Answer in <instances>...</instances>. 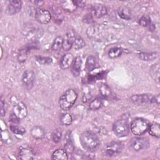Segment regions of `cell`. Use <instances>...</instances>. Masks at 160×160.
I'll use <instances>...</instances> for the list:
<instances>
[{"mask_svg": "<svg viewBox=\"0 0 160 160\" xmlns=\"http://www.w3.org/2000/svg\"><path fill=\"white\" fill-rule=\"evenodd\" d=\"M79 139L82 147L89 151L96 150L100 144V141L97 135L90 131H86L82 132Z\"/></svg>", "mask_w": 160, "mask_h": 160, "instance_id": "6da1fadb", "label": "cell"}, {"mask_svg": "<svg viewBox=\"0 0 160 160\" xmlns=\"http://www.w3.org/2000/svg\"><path fill=\"white\" fill-rule=\"evenodd\" d=\"M78 98V94L74 89H68L59 99V107L64 111L70 109Z\"/></svg>", "mask_w": 160, "mask_h": 160, "instance_id": "7a4b0ae2", "label": "cell"}, {"mask_svg": "<svg viewBox=\"0 0 160 160\" xmlns=\"http://www.w3.org/2000/svg\"><path fill=\"white\" fill-rule=\"evenodd\" d=\"M114 133L119 138L127 136L129 132V124L126 117H121L116 120L112 125Z\"/></svg>", "mask_w": 160, "mask_h": 160, "instance_id": "3957f363", "label": "cell"}, {"mask_svg": "<svg viewBox=\"0 0 160 160\" xmlns=\"http://www.w3.org/2000/svg\"><path fill=\"white\" fill-rule=\"evenodd\" d=\"M149 125L148 120L142 118H136L131 121L130 128L133 134L140 136L148 131Z\"/></svg>", "mask_w": 160, "mask_h": 160, "instance_id": "277c9868", "label": "cell"}, {"mask_svg": "<svg viewBox=\"0 0 160 160\" xmlns=\"http://www.w3.org/2000/svg\"><path fill=\"white\" fill-rule=\"evenodd\" d=\"M129 148L134 151H139L142 149H146L149 145V142L148 139L144 137H134L132 138L129 141Z\"/></svg>", "mask_w": 160, "mask_h": 160, "instance_id": "5b68a950", "label": "cell"}, {"mask_svg": "<svg viewBox=\"0 0 160 160\" xmlns=\"http://www.w3.org/2000/svg\"><path fill=\"white\" fill-rule=\"evenodd\" d=\"M123 148V145L121 142L118 141H112L108 144L106 146L105 152L108 156H114L120 153Z\"/></svg>", "mask_w": 160, "mask_h": 160, "instance_id": "8992f818", "label": "cell"}, {"mask_svg": "<svg viewBox=\"0 0 160 160\" xmlns=\"http://www.w3.org/2000/svg\"><path fill=\"white\" fill-rule=\"evenodd\" d=\"M22 82L24 88L30 90L34 86L35 82V74L32 70H26L24 72L22 79Z\"/></svg>", "mask_w": 160, "mask_h": 160, "instance_id": "52a82bcc", "label": "cell"}, {"mask_svg": "<svg viewBox=\"0 0 160 160\" xmlns=\"http://www.w3.org/2000/svg\"><path fill=\"white\" fill-rule=\"evenodd\" d=\"M35 19L41 24H47L51 19V14L47 9H38L35 12Z\"/></svg>", "mask_w": 160, "mask_h": 160, "instance_id": "ba28073f", "label": "cell"}, {"mask_svg": "<svg viewBox=\"0 0 160 160\" xmlns=\"http://www.w3.org/2000/svg\"><path fill=\"white\" fill-rule=\"evenodd\" d=\"M12 113L19 119H21L26 117L28 114V109L23 102H18L14 105L12 108Z\"/></svg>", "mask_w": 160, "mask_h": 160, "instance_id": "9c48e42d", "label": "cell"}, {"mask_svg": "<svg viewBox=\"0 0 160 160\" xmlns=\"http://www.w3.org/2000/svg\"><path fill=\"white\" fill-rule=\"evenodd\" d=\"M22 7V1L19 0L10 1L6 9V13L8 15H14L19 12Z\"/></svg>", "mask_w": 160, "mask_h": 160, "instance_id": "30bf717a", "label": "cell"}, {"mask_svg": "<svg viewBox=\"0 0 160 160\" xmlns=\"http://www.w3.org/2000/svg\"><path fill=\"white\" fill-rule=\"evenodd\" d=\"M33 151L28 146H22L18 152V158L21 160H30L34 159Z\"/></svg>", "mask_w": 160, "mask_h": 160, "instance_id": "8fae6325", "label": "cell"}, {"mask_svg": "<svg viewBox=\"0 0 160 160\" xmlns=\"http://www.w3.org/2000/svg\"><path fill=\"white\" fill-rule=\"evenodd\" d=\"M74 58L72 54L66 53L64 54L60 60V67L62 69H66L72 66Z\"/></svg>", "mask_w": 160, "mask_h": 160, "instance_id": "7c38bea8", "label": "cell"}, {"mask_svg": "<svg viewBox=\"0 0 160 160\" xmlns=\"http://www.w3.org/2000/svg\"><path fill=\"white\" fill-rule=\"evenodd\" d=\"M152 96L148 94H134L130 97L131 101L138 104H144L151 102Z\"/></svg>", "mask_w": 160, "mask_h": 160, "instance_id": "4fadbf2b", "label": "cell"}, {"mask_svg": "<svg viewBox=\"0 0 160 160\" xmlns=\"http://www.w3.org/2000/svg\"><path fill=\"white\" fill-rule=\"evenodd\" d=\"M92 13L95 17L101 18L107 14V8L102 4H95L92 6Z\"/></svg>", "mask_w": 160, "mask_h": 160, "instance_id": "5bb4252c", "label": "cell"}, {"mask_svg": "<svg viewBox=\"0 0 160 160\" xmlns=\"http://www.w3.org/2000/svg\"><path fill=\"white\" fill-rule=\"evenodd\" d=\"M81 65H82L81 58L79 56L76 57L74 60V62L72 64V68H71V73L74 76L76 77L79 75Z\"/></svg>", "mask_w": 160, "mask_h": 160, "instance_id": "9a60e30c", "label": "cell"}, {"mask_svg": "<svg viewBox=\"0 0 160 160\" xmlns=\"http://www.w3.org/2000/svg\"><path fill=\"white\" fill-rule=\"evenodd\" d=\"M75 38L76 36L72 32H70L67 34V38L65 40H64L62 46V49L64 51H68L72 47V44L75 39Z\"/></svg>", "mask_w": 160, "mask_h": 160, "instance_id": "2e32d148", "label": "cell"}, {"mask_svg": "<svg viewBox=\"0 0 160 160\" xmlns=\"http://www.w3.org/2000/svg\"><path fill=\"white\" fill-rule=\"evenodd\" d=\"M31 134L34 138L39 139H42L43 138H44L46 132L42 127H41L39 126H34L31 129Z\"/></svg>", "mask_w": 160, "mask_h": 160, "instance_id": "e0dca14e", "label": "cell"}, {"mask_svg": "<svg viewBox=\"0 0 160 160\" xmlns=\"http://www.w3.org/2000/svg\"><path fill=\"white\" fill-rule=\"evenodd\" d=\"M52 159H57V160H66L68 159V154L66 151L62 149H58L55 150L51 156Z\"/></svg>", "mask_w": 160, "mask_h": 160, "instance_id": "ac0fdd59", "label": "cell"}, {"mask_svg": "<svg viewBox=\"0 0 160 160\" xmlns=\"http://www.w3.org/2000/svg\"><path fill=\"white\" fill-rule=\"evenodd\" d=\"M62 9L68 12H72L76 9L77 6H76L74 1H61L60 2Z\"/></svg>", "mask_w": 160, "mask_h": 160, "instance_id": "d6986e66", "label": "cell"}, {"mask_svg": "<svg viewBox=\"0 0 160 160\" xmlns=\"http://www.w3.org/2000/svg\"><path fill=\"white\" fill-rule=\"evenodd\" d=\"M139 58L144 61H152L157 58L158 53L156 52H140L139 54Z\"/></svg>", "mask_w": 160, "mask_h": 160, "instance_id": "ffe728a7", "label": "cell"}, {"mask_svg": "<svg viewBox=\"0 0 160 160\" xmlns=\"http://www.w3.org/2000/svg\"><path fill=\"white\" fill-rule=\"evenodd\" d=\"M96 59L94 56H89L86 61V69L88 71H92L96 68Z\"/></svg>", "mask_w": 160, "mask_h": 160, "instance_id": "44dd1931", "label": "cell"}, {"mask_svg": "<svg viewBox=\"0 0 160 160\" xmlns=\"http://www.w3.org/2000/svg\"><path fill=\"white\" fill-rule=\"evenodd\" d=\"M149 131V133L157 138H159L160 136V127L159 124L158 123H152L151 125H149V128L148 129Z\"/></svg>", "mask_w": 160, "mask_h": 160, "instance_id": "7402d4cb", "label": "cell"}, {"mask_svg": "<svg viewBox=\"0 0 160 160\" xmlns=\"http://www.w3.org/2000/svg\"><path fill=\"white\" fill-rule=\"evenodd\" d=\"M122 53V49L118 47H114L111 48L108 52V57L111 59H114L119 57Z\"/></svg>", "mask_w": 160, "mask_h": 160, "instance_id": "603a6c76", "label": "cell"}, {"mask_svg": "<svg viewBox=\"0 0 160 160\" xmlns=\"http://www.w3.org/2000/svg\"><path fill=\"white\" fill-rule=\"evenodd\" d=\"M99 92L103 98H108L111 94V90L110 88L105 83H101L99 88Z\"/></svg>", "mask_w": 160, "mask_h": 160, "instance_id": "cb8c5ba5", "label": "cell"}, {"mask_svg": "<svg viewBox=\"0 0 160 160\" xmlns=\"http://www.w3.org/2000/svg\"><path fill=\"white\" fill-rule=\"evenodd\" d=\"M64 42V39L61 36H57L54 40L53 41V42L51 46V49L53 51H58L59 50L62 46Z\"/></svg>", "mask_w": 160, "mask_h": 160, "instance_id": "d4e9b609", "label": "cell"}, {"mask_svg": "<svg viewBox=\"0 0 160 160\" xmlns=\"http://www.w3.org/2000/svg\"><path fill=\"white\" fill-rule=\"evenodd\" d=\"M28 51H29V49L27 48L26 46L19 49L18 54V60L19 62L22 63L26 61L28 57Z\"/></svg>", "mask_w": 160, "mask_h": 160, "instance_id": "484cf974", "label": "cell"}, {"mask_svg": "<svg viewBox=\"0 0 160 160\" xmlns=\"http://www.w3.org/2000/svg\"><path fill=\"white\" fill-rule=\"evenodd\" d=\"M102 101L99 98H96L94 99L89 103V108L90 109L93 111L100 109L102 107Z\"/></svg>", "mask_w": 160, "mask_h": 160, "instance_id": "4316f807", "label": "cell"}, {"mask_svg": "<svg viewBox=\"0 0 160 160\" xmlns=\"http://www.w3.org/2000/svg\"><path fill=\"white\" fill-rule=\"evenodd\" d=\"M60 122L63 126H69L72 122V118L69 113L63 114L60 118Z\"/></svg>", "mask_w": 160, "mask_h": 160, "instance_id": "83f0119b", "label": "cell"}, {"mask_svg": "<svg viewBox=\"0 0 160 160\" xmlns=\"http://www.w3.org/2000/svg\"><path fill=\"white\" fill-rule=\"evenodd\" d=\"M85 46L86 42H84V41L81 37L76 36L72 48H73L75 50H79L84 48Z\"/></svg>", "mask_w": 160, "mask_h": 160, "instance_id": "f1b7e54d", "label": "cell"}, {"mask_svg": "<svg viewBox=\"0 0 160 160\" xmlns=\"http://www.w3.org/2000/svg\"><path fill=\"white\" fill-rule=\"evenodd\" d=\"M150 72L152 78L154 81L159 82V66L158 64H154L150 69Z\"/></svg>", "mask_w": 160, "mask_h": 160, "instance_id": "f546056e", "label": "cell"}, {"mask_svg": "<svg viewBox=\"0 0 160 160\" xmlns=\"http://www.w3.org/2000/svg\"><path fill=\"white\" fill-rule=\"evenodd\" d=\"M118 12L119 16L122 19H124L126 20H129L131 19L130 11L126 8H121L120 9H119Z\"/></svg>", "mask_w": 160, "mask_h": 160, "instance_id": "4dcf8cb0", "label": "cell"}, {"mask_svg": "<svg viewBox=\"0 0 160 160\" xmlns=\"http://www.w3.org/2000/svg\"><path fill=\"white\" fill-rule=\"evenodd\" d=\"M38 35H40V29H37L34 28H32L27 31V32L25 34L24 36L28 37L30 39H36L37 36L39 37Z\"/></svg>", "mask_w": 160, "mask_h": 160, "instance_id": "1f68e13d", "label": "cell"}, {"mask_svg": "<svg viewBox=\"0 0 160 160\" xmlns=\"http://www.w3.org/2000/svg\"><path fill=\"white\" fill-rule=\"evenodd\" d=\"M9 128L11 129V131L17 134H21L22 135L26 132V129L19 126H17V125H11L9 126Z\"/></svg>", "mask_w": 160, "mask_h": 160, "instance_id": "d6a6232c", "label": "cell"}, {"mask_svg": "<svg viewBox=\"0 0 160 160\" xmlns=\"http://www.w3.org/2000/svg\"><path fill=\"white\" fill-rule=\"evenodd\" d=\"M36 59L38 63L41 64H49L52 61V60L51 58L46 57V56H38L36 57Z\"/></svg>", "mask_w": 160, "mask_h": 160, "instance_id": "836d02e7", "label": "cell"}, {"mask_svg": "<svg viewBox=\"0 0 160 160\" xmlns=\"http://www.w3.org/2000/svg\"><path fill=\"white\" fill-rule=\"evenodd\" d=\"M139 23L143 27H149L151 24V19L148 16H143L139 19Z\"/></svg>", "mask_w": 160, "mask_h": 160, "instance_id": "e575fe53", "label": "cell"}, {"mask_svg": "<svg viewBox=\"0 0 160 160\" xmlns=\"http://www.w3.org/2000/svg\"><path fill=\"white\" fill-rule=\"evenodd\" d=\"M61 138H62V131H61V129H55L52 134V141L54 142L58 143L61 141Z\"/></svg>", "mask_w": 160, "mask_h": 160, "instance_id": "d590c367", "label": "cell"}, {"mask_svg": "<svg viewBox=\"0 0 160 160\" xmlns=\"http://www.w3.org/2000/svg\"><path fill=\"white\" fill-rule=\"evenodd\" d=\"M64 148H66V152H72L74 151V146L73 144L71 142V140L69 139V141H66V143L64 144Z\"/></svg>", "mask_w": 160, "mask_h": 160, "instance_id": "8d00e7d4", "label": "cell"}, {"mask_svg": "<svg viewBox=\"0 0 160 160\" xmlns=\"http://www.w3.org/2000/svg\"><path fill=\"white\" fill-rule=\"evenodd\" d=\"M0 106H1V116L2 117L5 115L6 114V102L3 101V99L1 100L0 102Z\"/></svg>", "mask_w": 160, "mask_h": 160, "instance_id": "74e56055", "label": "cell"}, {"mask_svg": "<svg viewBox=\"0 0 160 160\" xmlns=\"http://www.w3.org/2000/svg\"><path fill=\"white\" fill-rule=\"evenodd\" d=\"M9 121H11V122H12L13 124H18L19 122V119L15 116L13 113L11 115V116L9 117Z\"/></svg>", "mask_w": 160, "mask_h": 160, "instance_id": "f35d334b", "label": "cell"}, {"mask_svg": "<svg viewBox=\"0 0 160 160\" xmlns=\"http://www.w3.org/2000/svg\"><path fill=\"white\" fill-rule=\"evenodd\" d=\"M151 103H156L157 104H159V94H157L155 96H152L151 99Z\"/></svg>", "mask_w": 160, "mask_h": 160, "instance_id": "ab89813d", "label": "cell"}, {"mask_svg": "<svg viewBox=\"0 0 160 160\" xmlns=\"http://www.w3.org/2000/svg\"><path fill=\"white\" fill-rule=\"evenodd\" d=\"M74 2L75 3L76 6L77 7H79V8H84L86 5L85 2L84 1H74Z\"/></svg>", "mask_w": 160, "mask_h": 160, "instance_id": "60d3db41", "label": "cell"}, {"mask_svg": "<svg viewBox=\"0 0 160 160\" xmlns=\"http://www.w3.org/2000/svg\"><path fill=\"white\" fill-rule=\"evenodd\" d=\"M1 59H2V54H3V49H2V46H1Z\"/></svg>", "mask_w": 160, "mask_h": 160, "instance_id": "b9f144b4", "label": "cell"}]
</instances>
